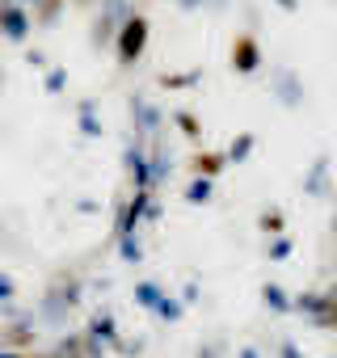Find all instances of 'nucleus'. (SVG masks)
<instances>
[{"instance_id":"obj_1","label":"nucleus","mask_w":337,"mask_h":358,"mask_svg":"<svg viewBox=\"0 0 337 358\" xmlns=\"http://www.w3.org/2000/svg\"><path fill=\"white\" fill-rule=\"evenodd\" d=\"M232 64H236V72H253L257 68V43L253 38H241L232 47Z\"/></svg>"},{"instance_id":"obj_2","label":"nucleus","mask_w":337,"mask_h":358,"mask_svg":"<svg viewBox=\"0 0 337 358\" xmlns=\"http://www.w3.org/2000/svg\"><path fill=\"white\" fill-rule=\"evenodd\" d=\"M194 164H199V173H220V164H224V160H220V156H199Z\"/></svg>"},{"instance_id":"obj_3","label":"nucleus","mask_w":337,"mask_h":358,"mask_svg":"<svg viewBox=\"0 0 337 358\" xmlns=\"http://www.w3.org/2000/svg\"><path fill=\"white\" fill-rule=\"evenodd\" d=\"M261 228H274V232H278V228H282V215H261Z\"/></svg>"}]
</instances>
